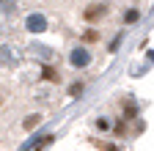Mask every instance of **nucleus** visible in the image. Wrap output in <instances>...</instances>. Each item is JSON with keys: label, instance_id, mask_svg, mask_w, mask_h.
Instances as JSON below:
<instances>
[{"label": "nucleus", "instance_id": "1", "mask_svg": "<svg viewBox=\"0 0 154 151\" xmlns=\"http://www.w3.org/2000/svg\"><path fill=\"white\" fill-rule=\"evenodd\" d=\"M69 63H72L74 69H85V66L91 63V52H88V50H83V47L72 50V55H69Z\"/></svg>", "mask_w": 154, "mask_h": 151}, {"label": "nucleus", "instance_id": "2", "mask_svg": "<svg viewBox=\"0 0 154 151\" xmlns=\"http://www.w3.org/2000/svg\"><path fill=\"white\" fill-rule=\"evenodd\" d=\"M25 28L30 33H44L47 30V17L44 14H30L28 20H25Z\"/></svg>", "mask_w": 154, "mask_h": 151}, {"label": "nucleus", "instance_id": "3", "mask_svg": "<svg viewBox=\"0 0 154 151\" xmlns=\"http://www.w3.org/2000/svg\"><path fill=\"white\" fill-rule=\"evenodd\" d=\"M107 14V6H88L85 11H83V17L88 22H94V20H99V17H105Z\"/></svg>", "mask_w": 154, "mask_h": 151}, {"label": "nucleus", "instance_id": "4", "mask_svg": "<svg viewBox=\"0 0 154 151\" xmlns=\"http://www.w3.org/2000/svg\"><path fill=\"white\" fill-rule=\"evenodd\" d=\"M0 63H3V66H11L14 63V58H11V47H0Z\"/></svg>", "mask_w": 154, "mask_h": 151}, {"label": "nucleus", "instance_id": "5", "mask_svg": "<svg viewBox=\"0 0 154 151\" xmlns=\"http://www.w3.org/2000/svg\"><path fill=\"white\" fill-rule=\"evenodd\" d=\"M17 11V0H0V14H14Z\"/></svg>", "mask_w": 154, "mask_h": 151}, {"label": "nucleus", "instance_id": "6", "mask_svg": "<svg viewBox=\"0 0 154 151\" xmlns=\"http://www.w3.org/2000/svg\"><path fill=\"white\" fill-rule=\"evenodd\" d=\"M38 121H42V116H28V118H25V124H22V126H25V129H33V126H36V124H38Z\"/></svg>", "mask_w": 154, "mask_h": 151}, {"label": "nucleus", "instance_id": "7", "mask_svg": "<svg viewBox=\"0 0 154 151\" xmlns=\"http://www.w3.org/2000/svg\"><path fill=\"white\" fill-rule=\"evenodd\" d=\"M83 93V83H72L69 85V96H80Z\"/></svg>", "mask_w": 154, "mask_h": 151}, {"label": "nucleus", "instance_id": "8", "mask_svg": "<svg viewBox=\"0 0 154 151\" xmlns=\"http://www.w3.org/2000/svg\"><path fill=\"white\" fill-rule=\"evenodd\" d=\"M44 80H52V83H58L61 77L55 74V69H50V66H44Z\"/></svg>", "mask_w": 154, "mask_h": 151}, {"label": "nucleus", "instance_id": "9", "mask_svg": "<svg viewBox=\"0 0 154 151\" xmlns=\"http://www.w3.org/2000/svg\"><path fill=\"white\" fill-rule=\"evenodd\" d=\"M96 126L105 132V129H110V121H107V118H96Z\"/></svg>", "mask_w": 154, "mask_h": 151}, {"label": "nucleus", "instance_id": "10", "mask_svg": "<svg viewBox=\"0 0 154 151\" xmlns=\"http://www.w3.org/2000/svg\"><path fill=\"white\" fill-rule=\"evenodd\" d=\"M138 17H140L138 11H127V17H124V20H127V22H138Z\"/></svg>", "mask_w": 154, "mask_h": 151}, {"label": "nucleus", "instance_id": "11", "mask_svg": "<svg viewBox=\"0 0 154 151\" xmlns=\"http://www.w3.org/2000/svg\"><path fill=\"white\" fill-rule=\"evenodd\" d=\"M96 39H99V36H96L94 30H88V33H85V41H96Z\"/></svg>", "mask_w": 154, "mask_h": 151}]
</instances>
